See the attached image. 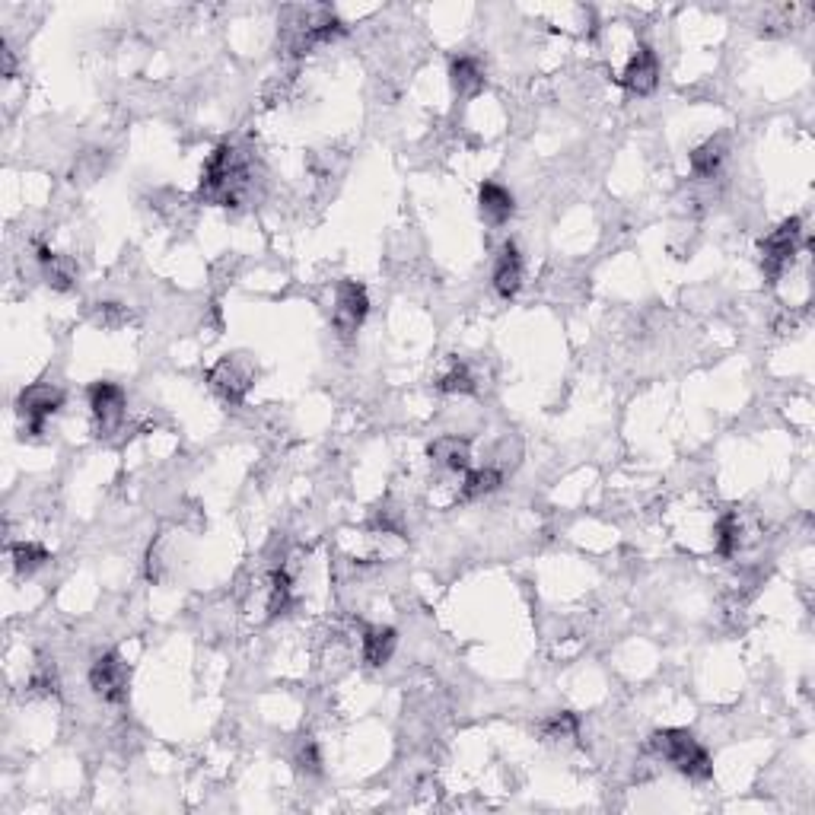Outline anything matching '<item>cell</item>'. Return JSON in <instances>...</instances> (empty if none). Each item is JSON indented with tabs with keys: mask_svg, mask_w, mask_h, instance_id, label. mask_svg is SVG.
<instances>
[{
	"mask_svg": "<svg viewBox=\"0 0 815 815\" xmlns=\"http://www.w3.org/2000/svg\"><path fill=\"white\" fill-rule=\"evenodd\" d=\"M249 185H252V166L242 150H236L233 144H220L207 156L204 172H201V198L207 204L236 207L242 195L249 192Z\"/></svg>",
	"mask_w": 815,
	"mask_h": 815,
	"instance_id": "6da1fadb",
	"label": "cell"
},
{
	"mask_svg": "<svg viewBox=\"0 0 815 815\" xmlns=\"http://www.w3.org/2000/svg\"><path fill=\"white\" fill-rule=\"evenodd\" d=\"M650 752L656 758H663L666 765H672L682 777L688 780H710L714 774V761L710 752L698 742L695 733L679 730V726H669V730H656L650 736Z\"/></svg>",
	"mask_w": 815,
	"mask_h": 815,
	"instance_id": "7a4b0ae2",
	"label": "cell"
},
{
	"mask_svg": "<svg viewBox=\"0 0 815 815\" xmlns=\"http://www.w3.org/2000/svg\"><path fill=\"white\" fill-rule=\"evenodd\" d=\"M800 239H803V220L790 217L761 242V271H765L768 284H777L780 274L793 265L796 252H800Z\"/></svg>",
	"mask_w": 815,
	"mask_h": 815,
	"instance_id": "3957f363",
	"label": "cell"
},
{
	"mask_svg": "<svg viewBox=\"0 0 815 815\" xmlns=\"http://www.w3.org/2000/svg\"><path fill=\"white\" fill-rule=\"evenodd\" d=\"M207 383L227 405H242L255 383V367L242 354H227L211 367Z\"/></svg>",
	"mask_w": 815,
	"mask_h": 815,
	"instance_id": "277c9868",
	"label": "cell"
},
{
	"mask_svg": "<svg viewBox=\"0 0 815 815\" xmlns=\"http://www.w3.org/2000/svg\"><path fill=\"white\" fill-rule=\"evenodd\" d=\"M61 405H64V392L58 386L39 383L20 392V398H16V414H20L23 430L32 433V437H39L45 424L61 411Z\"/></svg>",
	"mask_w": 815,
	"mask_h": 815,
	"instance_id": "5b68a950",
	"label": "cell"
},
{
	"mask_svg": "<svg viewBox=\"0 0 815 815\" xmlns=\"http://www.w3.org/2000/svg\"><path fill=\"white\" fill-rule=\"evenodd\" d=\"M90 688L102 701L121 704L128 698V688H131V666L121 660L118 653H102L90 666Z\"/></svg>",
	"mask_w": 815,
	"mask_h": 815,
	"instance_id": "8992f818",
	"label": "cell"
},
{
	"mask_svg": "<svg viewBox=\"0 0 815 815\" xmlns=\"http://www.w3.org/2000/svg\"><path fill=\"white\" fill-rule=\"evenodd\" d=\"M370 312V297L367 287L357 281H341L335 293V309H332V325L341 338H351L357 328L363 325Z\"/></svg>",
	"mask_w": 815,
	"mask_h": 815,
	"instance_id": "52a82bcc",
	"label": "cell"
},
{
	"mask_svg": "<svg viewBox=\"0 0 815 815\" xmlns=\"http://www.w3.org/2000/svg\"><path fill=\"white\" fill-rule=\"evenodd\" d=\"M86 402H90V411H93V421L102 433H112L121 421H125V411H128V395L121 386L115 383H106V379H99L90 389H86Z\"/></svg>",
	"mask_w": 815,
	"mask_h": 815,
	"instance_id": "ba28073f",
	"label": "cell"
},
{
	"mask_svg": "<svg viewBox=\"0 0 815 815\" xmlns=\"http://www.w3.org/2000/svg\"><path fill=\"white\" fill-rule=\"evenodd\" d=\"M621 86L631 96H650L660 86V58L650 45H640L621 74Z\"/></svg>",
	"mask_w": 815,
	"mask_h": 815,
	"instance_id": "9c48e42d",
	"label": "cell"
},
{
	"mask_svg": "<svg viewBox=\"0 0 815 815\" xmlns=\"http://www.w3.org/2000/svg\"><path fill=\"white\" fill-rule=\"evenodd\" d=\"M491 281H494V290L504 300H513L519 293V287H523V255H519V249L513 246V242H507V246L497 252Z\"/></svg>",
	"mask_w": 815,
	"mask_h": 815,
	"instance_id": "30bf717a",
	"label": "cell"
},
{
	"mask_svg": "<svg viewBox=\"0 0 815 815\" xmlns=\"http://www.w3.org/2000/svg\"><path fill=\"white\" fill-rule=\"evenodd\" d=\"M478 211L481 220L491 223V227H504V223L516 214V198L510 188L497 185V182H484L478 188Z\"/></svg>",
	"mask_w": 815,
	"mask_h": 815,
	"instance_id": "8fae6325",
	"label": "cell"
},
{
	"mask_svg": "<svg viewBox=\"0 0 815 815\" xmlns=\"http://www.w3.org/2000/svg\"><path fill=\"white\" fill-rule=\"evenodd\" d=\"M430 459L443 465L446 472H456V475H465L468 468H472V449H468V440H459V437H437L430 443Z\"/></svg>",
	"mask_w": 815,
	"mask_h": 815,
	"instance_id": "7c38bea8",
	"label": "cell"
},
{
	"mask_svg": "<svg viewBox=\"0 0 815 815\" xmlns=\"http://www.w3.org/2000/svg\"><path fill=\"white\" fill-rule=\"evenodd\" d=\"M39 265H42V274L45 281L55 287V290H71L74 281H77V262L71 255H61V252H51L45 246H39Z\"/></svg>",
	"mask_w": 815,
	"mask_h": 815,
	"instance_id": "4fadbf2b",
	"label": "cell"
},
{
	"mask_svg": "<svg viewBox=\"0 0 815 815\" xmlns=\"http://www.w3.org/2000/svg\"><path fill=\"white\" fill-rule=\"evenodd\" d=\"M449 80H453L456 96L472 99L484 90V67L468 55L453 58V64H449Z\"/></svg>",
	"mask_w": 815,
	"mask_h": 815,
	"instance_id": "5bb4252c",
	"label": "cell"
},
{
	"mask_svg": "<svg viewBox=\"0 0 815 815\" xmlns=\"http://www.w3.org/2000/svg\"><path fill=\"white\" fill-rule=\"evenodd\" d=\"M398 647V634L395 628H367L363 631V660L367 666L379 669L392 660V653Z\"/></svg>",
	"mask_w": 815,
	"mask_h": 815,
	"instance_id": "9a60e30c",
	"label": "cell"
},
{
	"mask_svg": "<svg viewBox=\"0 0 815 815\" xmlns=\"http://www.w3.org/2000/svg\"><path fill=\"white\" fill-rule=\"evenodd\" d=\"M726 141L723 137H710L701 147L691 150V172H695V179H714L723 160H726Z\"/></svg>",
	"mask_w": 815,
	"mask_h": 815,
	"instance_id": "2e32d148",
	"label": "cell"
},
{
	"mask_svg": "<svg viewBox=\"0 0 815 815\" xmlns=\"http://www.w3.org/2000/svg\"><path fill=\"white\" fill-rule=\"evenodd\" d=\"M500 481H504V472H500L497 465H484V468H468L465 472V481H462V497L465 500H475V497H484L500 488Z\"/></svg>",
	"mask_w": 815,
	"mask_h": 815,
	"instance_id": "e0dca14e",
	"label": "cell"
},
{
	"mask_svg": "<svg viewBox=\"0 0 815 815\" xmlns=\"http://www.w3.org/2000/svg\"><path fill=\"white\" fill-rule=\"evenodd\" d=\"M10 558H13L16 574L29 577V574H36L39 567H45V564L51 561V554H48V548H42V545H36V542H16V545L10 548Z\"/></svg>",
	"mask_w": 815,
	"mask_h": 815,
	"instance_id": "ac0fdd59",
	"label": "cell"
},
{
	"mask_svg": "<svg viewBox=\"0 0 815 815\" xmlns=\"http://www.w3.org/2000/svg\"><path fill=\"white\" fill-rule=\"evenodd\" d=\"M539 736L545 742H567L580 736V720L570 714V710H561V714H551L539 723Z\"/></svg>",
	"mask_w": 815,
	"mask_h": 815,
	"instance_id": "d6986e66",
	"label": "cell"
},
{
	"mask_svg": "<svg viewBox=\"0 0 815 815\" xmlns=\"http://www.w3.org/2000/svg\"><path fill=\"white\" fill-rule=\"evenodd\" d=\"M742 545V526H739V516L736 513H723L720 523H717V551L723 558H733Z\"/></svg>",
	"mask_w": 815,
	"mask_h": 815,
	"instance_id": "ffe728a7",
	"label": "cell"
},
{
	"mask_svg": "<svg viewBox=\"0 0 815 815\" xmlns=\"http://www.w3.org/2000/svg\"><path fill=\"white\" fill-rule=\"evenodd\" d=\"M437 389L446 392V395H468V392H475V376H472V370L465 367V363H453V367L440 376Z\"/></svg>",
	"mask_w": 815,
	"mask_h": 815,
	"instance_id": "44dd1931",
	"label": "cell"
},
{
	"mask_svg": "<svg viewBox=\"0 0 815 815\" xmlns=\"http://www.w3.org/2000/svg\"><path fill=\"white\" fill-rule=\"evenodd\" d=\"M290 596H293L290 577L284 574V570H274V574H271V586H268V615L271 618L284 615L290 609Z\"/></svg>",
	"mask_w": 815,
	"mask_h": 815,
	"instance_id": "7402d4cb",
	"label": "cell"
},
{
	"mask_svg": "<svg viewBox=\"0 0 815 815\" xmlns=\"http://www.w3.org/2000/svg\"><path fill=\"white\" fill-rule=\"evenodd\" d=\"M297 765H300V771H306V774H322V755H319V745L312 742V739L300 742V749H297Z\"/></svg>",
	"mask_w": 815,
	"mask_h": 815,
	"instance_id": "603a6c76",
	"label": "cell"
}]
</instances>
